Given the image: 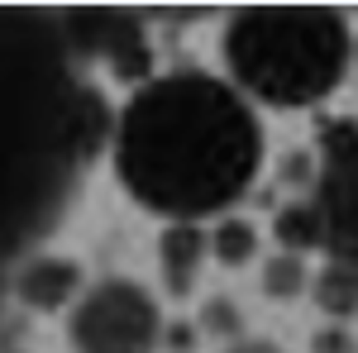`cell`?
Listing matches in <instances>:
<instances>
[{"mask_svg":"<svg viewBox=\"0 0 358 353\" xmlns=\"http://www.w3.org/2000/svg\"><path fill=\"white\" fill-rule=\"evenodd\" d=\"M263 287H268V296H277V301L301 296L306 263L296 258V253H277V258H268V268H263Z\"/></svg>","mask_w":358,"mask_h":353,"instance_id":"cell-11","label":"cell"},{"mask_svg":"<svg viewBox=\"0 0 358 353\" xmlns=\"http://www.w3.org/2000/svg\"><path fill=\"white\" fill-rule=\"evenodd\" d=\"M315 210L334 263L358 272V124L339 120L325 129V172L315 187Z\"/></svg>","mask_w":358,"mask_h":353,"instance_id":"cell-5","label":"cell"},{"mask_svg":"<svg viewBox=\"0 0 358 353\" xmlns=\"http://www.w3.org/2000/svg\"><path fill=\"white\" fill-rule=\"evenodd\" d=\"M315 353H354V344H349L344 329H325V334L315 339Z\"/></svg>","mask_w":358,"mask_h":353,"instance_id":"cell-12","label":"cell"},{"mask_svg":"<svg viewBox=\"0 0 358 353\" xmlns=\"http://www.w3.org/2000/svg\"><path fill=\"white\" fill-rule=\"evenodd\" d=\"M101 138V101L72 72L62 29L0 10V268L62 210Z\"/></svg>","mask_w":358,"mask_h":353,"instance_id":"cell-1","label":"cell"},{"mask_svg":"<svg viewBox=\"0 0 358 353\" xmlns=\"http://www.w3.org/2000/svg\"><path fill=\"white\" fill-rule=\"evenodd\" d=\"M315 301L330 315H358V272L344 263H330L315 282Z\"/></svg>","mask_w":358,"mask_h":353,"instance_id":"cell-9","label":"cell"},{"mask_svg":"<svg viewBox=\"0 0 358 353\" xmlns=\"http://www.w3.org/2000/svg\"><path fill=\"white\" fill-rule=\"evenodd\" d=\"M206 248H210V239H206L196 224H172V229H163V239H158V263H163L167 291H177V296L192 291L196 277H201V263H206Z\"/></svg>","mask_w":358,"mask_h":353,"instance_id":"cell-7","label":"cell"},{"mask_svg":"<svg viewBox=\"0 0 358 353\" xmlns=\"http://www.w3.org/2000/svg\"><path fill=\"white\" fill-rule=\"evenodd\" d=\"M229 353H282L277 344H263V339H244V344H234Z\"/></svg>","mask_w":358,"mask_h":353,"instance_id":"cell-13","label":"cell"},{"mask_svg":"<svg viewBox=\"0 0 358 353\" xmlns=\"http://www.w3.org/2000/svg\"><path fill=\"white\" fill-rule=\"evenodd\" d=\"M354 62H358V43H354Z\"/></svg>","mask_w":358,"mask_h":353,"instance_id":"cell-14","label":"cell"},{"mask_svg":"<svg viewBox=\"0 0 358 353\" xmlns=\"http://www.w3.org/2000/svg\"><path fill=\"white\" fill-rule=\"evenodd\" d=\"M120 182L138 206L196 224L229 210L263 163V129L244 96L206 72L138 86L115 129Z\"/></svg>","mask_w":358,"mask_h":353,"instance_id":"cell-2","label":"cell"},{"mask_svg":"<svg viewBox=\"0 0 358 353\" xmlns=\"http://www.w3.org/2000/svg\"><path fill=\"white\" fill-rule=\"evenodd\" d=\"M158 334H163V315L153 296L124 277L91 287L67 320V339L77 353H153Z\"/></svg>","mask_w":358,"mask_h":353,"instance_id":"cell-4","label":"cell"},{"mask_svg":"<svg viewBox=\"0 0 358 353\" xmlns=\"http://www.w3.org/2000/svg\"><path fill=\"white\" fill-rule=\"evenodd\" d=\"M277 239L287 253H301V248H320L325 244V229H320V210L315 201H296L277 215Z\"/></svg>","mask_w":358,"mask_h":353,"instance_id":"cell-8","label":"cell"},{"mask_svg":"<svg viewBox=\"0 0 358 353\" xmlns=\"http://www.w3.org/2000/svg\"><path fill=\"white\" fill-rule=\"evenodd\" d=\"M77 291H82L77 263L53 258V253H38V258H29L24 268L15 272V296L24 305H34V310H62Z\"/></svg>","mask_w":358,"mask_h":353,"instance_id":"cell-6","label":"cell"},{"mask_svg":"<svg viewBox=\"0 0 358 353\" xmlns=\"http://www.w3.org/2000/svg\"><path fill=\"white\" fill-rule=\"evenodd\" d=\"M224 62L239 96L268 106H315L344 82L354 38L339 10L325 5H253L224 29Z\"/></svg>","mask_w":358,"mask_h":353,"instance_id":"cell-3","label":"cell"},{"mask_svg":"<svg viewBox=\"0 0 358 353\" xmlns=\"http://www.w3.org/2000/svg\"><path fill=\"white\" fill-rule=\"evenodd\" d=\"M210 248H215V258H220V263L239 268V263L253 258L258 234H253V224H248V219H220V224H215V234H210Z\"/></svg>","mask_w":358,"mask_h":353,"instance_id":"cell-10","label":"cell"}]
</instances>
